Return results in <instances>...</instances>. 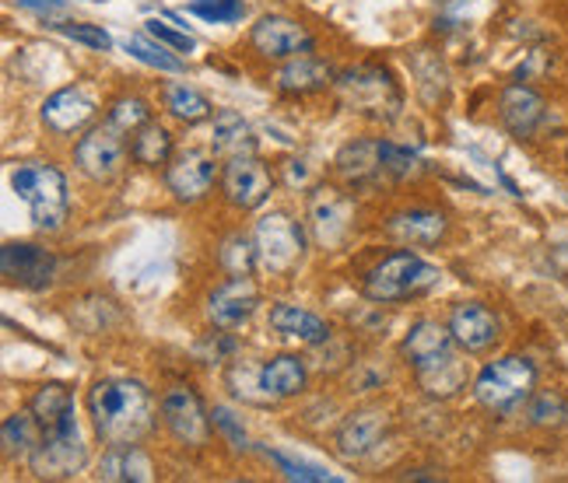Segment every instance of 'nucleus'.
Segmentation results:
<instances>
[{
	"label": "nucleus",
	"instance_id": "nucleus-22",
	"mask_svg": "<svg viewBox=\"0 0 568 483\" xmlns=\"http://www.w3.org/2000/svg\"><path fill=\"white\" fill-rule=\"evenodd\" d=\"M337 175L347 186H368L376 183L379 175H386L383 168V155H379V141H352L341 147V155L334 158Z\"/></svg>",
	"mask_w": 568,
	"mask_h": 483
},
{
	"label": "nucleus",
	"instance_id": "nucleus-17",
	"mask_svg": "<svg viewBox=\"0 0 568 483\" xmlns=\"http://www.w3.org/2000/svg\"><path fill=\"white\" fill-rule=\"evenodd\" d=\"M449 329H453V340L460 343V350H467V354H485V350H491L501 337V326H498L495 312L477 301L456 305L449 316Z\"/></svg>",
	"mask_w": 568,
	"mask_h": 483
},
{
	"label": "nucleus",
	"instance_id": "nucleus-12",
	"mask_svg": "<svg viewBox=\"0 0 568 483\" xmlns=\"http://www.w3.org/2000/svg\"><path fill=\"white\" fill-rule=\"evenodd\" d=\"M162 421L172 431V438L190 449L207 445L211 434V413L204 410L201 397L190 386H172L162 397Z\"/></svg>",
	"mask_w": 568,
	"mask_h": 483
},
{
	"label": "nucleus",
	"instance_id": "nucleus-4",
	"mask_svg": "<svg viewBox=\"0 0 568 483\" xmlns=\"http://www.w3.org/2000/svg\"><path fill=\"white\" fill-rule=\"evenodd\" d=\"M443 280V270L435 263L422 259L418 253H393L386 256L379 267L368 270L365 277V298L379 301V305H397V301H410L428 295L435 284Z\"/></svg>",
	"mask_w": 568,
	"mask_h": 483
},
{
	"label": "nucleus",
	"instance_id": "nucleus-14",
	"mask_svg": "<svg viewBox=\"0 0 568 483\" xmlns=\"http://www.w3.org/2000/svg\"><path fill=\"white\" fill-rule=\"evenodd\" d=\"M214 179H217V162H214V155H207V151H201V147L180 151V155H172V162L165 165V183L180 204L204 201L214 186Z\"/></svg>",
	"mask_w": 568,
	"mask_h": 483
},
{
	"label": "nucleus",
	"instance_id": "nucleus-20",
	"mask_svg": "<svg viewBox=\"0 0 568 483\" xmlns=\"http://www.w3.org/2000/svg\"><path fill=\"white\" fill-rule=\"evenodd\" d=\"M386 428H389L386 413H379V410H358V413H352L341 424V431H337V452L344 459H362V455H368L383 442Z\"/></svg>",
	"mask_w": 568,
	"mask_h": 483
},
{
	"label": "nucleus",
	"instance_id": "nucleus-13",
	"mask_svg": "<svg viewBox=\"0 0 568 483\" xmlns=\"http://www.w3.org/2000/svg\"><path fill=\"white\" fill-rule=\"evenodd\" d=\"M250 42H253V50L267 60H295V56L310 53L316 47L313 32L305 25H298L295 18H284V14L260 18L250 32Z\"/></svg>",
	"mask_w": 568,
	"mask_h": 483
},
{
	"label": "nucleus",
	"instance_id": "nucleus-33",
	"mask_svg": "<svg viewBox=\"0 0 568 483\" xmlns=\"http://www.w3.org/2000/svg\"><path fill=\"white\" fill-rule=\"evenodd\" d=\"M418 382H422V389L428 392V397H443L446 400V397H453V392L464 389L467 368H464L460 358H449L446 364H439V368L425 371V376H418Z\"/></svg>",
	"mask_w": 568,
	"mask_h": 483
},
{
	"label": "nucleus",
	"instance_id": "nucleus-27",
	"mask_svg": "<svg viewBox=\"0 0 568 483\" xmlns=\"http://www.w3.org/2000/svg\"><path fill=\"white\" fill-rule=\"evenodd\" d=\"M29 410L36 413V421L42 424V431H53L78 421L74 417V400H71V389L60 386V382H47L36 389V397L29 403Z\"/></svg>",
	"mask_w": 568,
	"mask_h": 483
},
{
	"label": "nucleus",
	"instance_id": "nucleus-7",
	"mask_svg": "<svg viewBox=\"0 0 568 483\" xmlns=\"http://www.w3.org/2000/svg\"><path fill=\"white\" fill-rule=\"evenodd\" d=\"M89 463V445L78 431V421L42 431V442L29 455V466L39 480H71Z\"/></svg>",
	"mask_w": 568,
	"mask_h": 483
},
{
	"label": "nucleus",
	"instance_id": "nucleus-32",
	"mask_svg": "<svg viewBox=\"0 0 568 483\" xmlns=\"http://www.w3.org/2000/svg\"><path fill=\"white\" fill-rule=\"evenodd\" d=\"M123 50L134 56V60L148 63V68H155V71H165V74H180L183 71V60L176 56V50L162 47V42L151 39L148 32L144 35H130L123 42Z\"/></svg>",
	"mask_w": 568,
	"mask_h": 483
},
{
	"label": "nucleus",
	"instance_id": "nucleus-36",
	"mask_svg": "<svg viewBox=\"0 0 568 483\" xmlns=\"http://www.w3.org/2000/svg\"><path fill=\"white\" fill-rule=\"evenodd\" d=\"M379 155H383L386 175H389V179H397V183L422 172V158L414 155L410 147H400V144H393V141H379Z\"/></svg>",
	"mask_w": 568,
	"mask_h": 483
},
{
	"label": "nucleus",
	"instance_id": "nucleus-40",
	"mask_svg": "<svg viewBox=\"0 0 568 483\" xmlns=\"http://www.w3.org/2000/svg\"><path fill=\"white\" fill-rule=\"evenodd\" d=\"M60 35H68L71 42H81V47H92V50H113V35H109L102 25H57Z\"/></svg>",
	"mask_w": 568,
	"mask_h": 483
},
{
	"label": "nucleus",
	"instance_id": "nucleus-3",
	"mask_svg": "<svg viewBox=\"0 0 568 483\" xmlns=\"http://www.w3.org/2000/svg\"><path fill=\"white\" fill-rule=\"evenodd\" d=\"M334 92L347 113H358L376 123L397 120L404 105L400 84L393 81L386 68H376V63H362V68H347L344 74H337Z\"/></svg>",
	"mask_w": 568,
	"mask_h": 483
},
{
	"label": "nucleus",
	"instance_id": "nucleus-2",
	"mask_svg": "<svg viewBox=\"0 0 568 483\" xmlns=\"http://www.w3.org/2000/svg\"><path fill=\"white\" fill-rule=\"evenodd\" d=\"M11 189L18 201L29 207L32 222L39 232H60L68 225L71 214V196L63 172L50 162H26L11 172Z\"/></svg>",
	"mask_w": 568,
	"mask_h": 483
},
{
	"label": "nucleus",
	"instance_id": "nucleus-31",
	"mask_svg": "<svg viewBox=\"0 0 568 483\" xmlns=\"http://www.w3.org/2000/svg\"><path fill=\"white\" fill-rule=\"evenodd\" d=\"M165 109L172 116H176L180 123H204V120H211V113H214V105L207 102V95H201L196 88H190V84H183V81H172V84H165Z\"/></svg>",
	"mask_w": 568,
	"mask_h": 483
},
{
	"label": "nucleus",
	"instance_id": "nucleus-10",
	"mask_svg": "<svg viewBox=\"0 0 568 483\" xmlns=\"http://www.w3.org/2000/svg\"><path fill=\"white\" fill-rule=\"evenodd\" d=\"M355 225V201L337 186H316L310 196V228L323 249H337Z\"/></svg>",
	"mask_w": 568,
	"mask_h": 483
},
{
	"label": "nucleus",
	"instance_id": "nucleus-30",
	"mask_svg": "<svg viewBox=\"0 0 568 483\" xmlns=\"http://www.w3.org/2000/svg\"><path fill=\"white\" fill-rule=\"evenodd\" d=\"M130 155H134V162H141L144 168H165L172 162V134L162 123H144L134 134Z\"/></svg>",
	"mask_w": 568,
	"mask_h": 483
},
{
	"label": "nucleus",
	"instance_id": "nucleus-19",
	"mask_svg": "<svg viewBox=\"0 0 568 483\" xmlns=\"http://www.w3.org/2000/svg\"><path fill=\"white\" fill-rule=\"evenodd\" d=\"M95 116V102L84 88H60L42 105V123H47L53 134H74L84 123Z\"/></svg>",
	"mask_w": 568,
	"mask_h": 483
},
{
	"label": "nucleus",
	"instance_id": "nucleus-35",
	"mask_svg": "<svg viewBox=\"0 0 568 483\" xmlns=\"http://www.w3.org/2000/svg\"><path fill=\"white\" fill-rule=\"evenodd\" d=\"M109 123H113L116 130H123V134H138L144 123H151V109L138 95L116 99L113 109H109Z\"/></svg>",
	"mask_w": 568,
	"mask_h": 483
},
{
	"label": "nucleus",
	"instance_id": "nucleus-39",
	"mask_svg": "<svg viewBox=\"0 0 568 483\" xmlns=\"http://www.w3.org/2000/svg\"><path fill=\"white\" fill-rule=\"evenodd\" d=\"M144 32H148L151 39H159L162 47L176 50V53H193V50H196V39H193V35H186V32H180V29L165 25V21H159V18L144 21Z\"/></svg>",
	"mask_w": 568,
	"mask_h": 483
},
{
	"label": "nucleus",
	"instance_id": "nucleus-8",
	"mask_svg": "<svg viewBox=\"0 0 568 483\" xmlns=\"http://www.w3.org/2000/svg\"><path fill=\"white\" fill-rule=\"evenodd\" d=\"M74 165L89 175L92 183H113L126 165L123 130H116L109 120L102 126H92L74 147Z\"/></svg>",
	"mask_w": 568,
	"mask_h": 483
},
{
	"label": "nucleus",
	"instance_id": "nucleus-9",
	"mask_svg": "<svg viewBox=\"0 0 568 483\" xmlns=\"http://www.w3.org/2000/svg\"><path fill=\"white\" fill-rule=\"evenodd\" d=\"M222 193L225 201L239 210H256L271 201L274 193V175L271 168L253 158V155H239V158H229L225 168H222Z\"/></svg>",
	"mask_w": 568,
	"mask_h": 483
},
{
	"label": "nucleus",
	"instance_id": "nucleus-25",
	"mask_svg": "<svg viewBox=\"0 0 568 483\" xmlns=\"http://www.w3.org/2000/svg\"><path fill=\"white\" fill-rule=\"evenodd\" d=\"M305 379H310L305 376V364L295 354H277L260 368V386H264V392L274 400L298 397V392L305 389Z\"/></svg>",
	"mask_w": 568,
	"mask_h": 483
},
{
	"label": "nucleus",
	"instance_id": "nucleus-29",
	"mask_svg": "<svg viewBox=\"0 0 568 483\" xmlns=\"http://www.w3.org/2000/svg\"><path fill=\"white\" fill-rule=\"evenodd\" d=\"M39 442H42V424L36 421L32 410L11 413L8 421H4V428H0V445H4V455L8 459L32 455Z\"/></svg>",
	"mask_w": 568,
	"mask_h": 483
},
{
	"label": "nucleus",
	"instance_id": "nucleus-24",
	"mask_svg": "<svg viewBox=\"0 0 568 483\" xmlns=\"http://www.w3.org/2000/svg\"><path fill=\"white\" fill-rule=\"evenodd\" d=\"M271 326L277 329L281 337L310 343V347H320V343L331 340V326H326L320 316L298 309V305H274V309H271Z\"/></svg>",
	"mask_w": 568,
	"mask_h": 483
},
{
	"label": "nucleus",
	"instance_id": "nucleus-11",
	"mask_svg": "<svg viewBox=\"0 0 568 483\" xmlns=\"http://www.w3.org/2000/svg\"><path fill=\"white\" fill-rule=\"evenodd\" d=\"M0 274L11 288L42 291L57 277V256L42 246H32V242H8L0 249Z\"/></svg>",
	"mask_w": 568,
	"mask_h": 483
},
{
	"label": "nucleus",
	"instance_id": "nucleus-18",
	"mask_svg": "<svg viewBox=\"0 0 568 483\" xmlns=\"http://www.w3.org/2000/svg\"><path fill=\"white\" fill-rule=\"evenodd\" d=\"M501 123L513 137H530L534 130L540 126V120L548 116V102L540 99V92L527 84H509L506 92H501Z\"/></svg>",
	"mask_w": 568,
	"mask_h": 483
},
{
	"label": "nucleus",
	"instance_id": "nucleus-42",
	"mask_svg": "<svg viewBox=\"0 0 568 483\" xmlns=\"http://www.w3.org/2000/svg\"><path fill=\"white\" fill-rule=\"evenodd\" d=\"M211 424H214L217 431H222V434L229 438V442H232L235 449H246V431L235 424V417H232L229 410L214 407V410H211Z\"/></svg>",
	"mask_w": 568,
	"mask_h": 483
},
{
	"label": "nucleus",
	"instance_id": "nucleus-1",
	"mask_svg": "<svg viewBox=\"0 0 568 483\" xmlns=\"http://www.w3.org/2000/svg\"><path fill=\"white\" fill-rule=\"evenodd\" d=\"M89 417L105 445H138L155 424V400L138 379H99L89 389Z\"/></svg>",
	"mask_w": 568,
	"mask_h": 483
},
{
	"label": "nucleus",
	"instance_id": "nucleus-41",
	"mask_svg": "<svg viewBox=\"0 0 568 483\" xmlns=\"http://www.w3.org/2000/svg\"><path fill=\"white\" fill-rule=\"evenodd\" d=\"M274 463L284 470V476L288 480H313V483H323V480H334L331 473H323L320 466H310V463H298V459L292 455H284V452H267Z\"/></svg>",
	"mask_w": 568,
	"mask_h": 483
},
{
	"label": "nucleus",
	"instance_id": "nucleus-6",
	"mask_svg": "<svg viewBox=\"0 0 568 483\" xmlns=\"http://www.w3.org/2000/svg\"><path fill=\"white\" fill-rule=\"evenodd\" d=\"M253 242H256V267L271 277H288L305 256L302 225L292 222V217L281 214V210L260 217Z\"/></svg>",
	"mask_w": 568,
	"mask_h": 483
},
{
	"label": "nucleus",
	"instance_id": "nucleus-16",
	"mask_svg": "<svg viewBox=\"0 0 568 483\" xmlns=\"http://www.w3.org/2000/svg\"><path fill=\"white\" fill-rule=\"evenodd\" d=\"M256 305H260L256 284L250 277H229L222 288L207 298V316L222 333H232V329H243L253 319Z\"/></svg>",
	"mask_w": 568,
	"mask_h": 483
},
{
	"label": "nucleus",
	"instance_id": "nucleus-15",
	"mask_svg": "<svg viewBox=\"0 0 568 483\" xmlns=\"http://www.w3.org/2000/svg\"><path fill=\"white\" fill-rule=\"evenodd\" d=\"M456 343L453 340V329L449 326H439L432 319H422L407 329V337L400 343V354L407 358L414 376H425V371L446 364L449 358H456Z\"/></svg>",
	"mask_w": 568,
	"mask_h": 483
},
{
	"label": "nucleus",
	"instance_id": "nucleus-21",
	"mask_svg": "<svg viewBox=\"0 0 568 483\" xmlns=\"http://www.w3.org/2000/svg\"><path fill=\"white\" fill-rule=\"evenodd\" d=\"M386 235L400 246H435L446 235V214L439 210H400L386 222Z\"/></svg>",
	"mask_w": 568,
	"mask_h": 483
},
{
	"label": "nucleus",
	"instance_id": "nucleus-38",
	"mask_svg": "<svg viewBox=\"0 0 568 483\" xmlns=\"http://www.w3.org/2000/svg\"><path fill=\"white\" fill-rule=\"evenodd\" d=\"M530 421L537 428H558L568 421V403L558 397V392H537L530 400Z\"/></svg>",
	"mask_w": 568,
	"mask_h": 483
},
{
	"label": "nucleus",
	"instance_id": "nucleus-34",
	"mask_svg": "<svg viewBox=\"0 0 568 483\" xmlns=\"http://www.w3.org/2000/svg\"><path fill=\"white\" fill-rule=\"evenodd\" d=\"M217 259H222L229 277H250V270L256 267V242H250L246 235H232V238H225Z\"/></svg>",
	"mask_w": 568,
	"mask_h": 483
},
{
	"label": "nucleus",
	"instance_id": "nucleus-28",
	"mask_svg": "<svg viewBox=\"0 0 568 483\" xmlns=\"http://www.w3.org/2000/svg\"><path fill=\"white\" fill-rule=\"evenodd\" d=\"M99 476L102 480H113V483H120V480L148 483L151 476H155V470H151V459L138 445H109Z\"/></svg>",
	"mask_w": 568,
	"mask_h": 483
},
{
	"label": "nucleus",
	"instance_id": "nucleus-43",
	"mask_svg": "<svg viewBox=\"0 0 568 483\" xmlns=\"http://www.w3.org/2000/svg\"><path fill=\"white\" fill-rule=\"evenodd\" d=\"M18 8H29V11H39V14H50V11H63L68 8V0H14Z\"/></svg>",
	"mask_w": 568,
	"mask_h": 483
},
{
	"label": "nucleus",
	"instance_id": "nucleus-37",
	"mask_svg": "<svg viewBox=\"0 0 568 483\" xmlns=\"http://www.w3.org/2000/svg\"><path fill=\"white\" fill-rule=\"evenodd\" d=\"M186 11L204 21H214V25H232V21L246 14V0H193Z\"/></svg>",
	"mask_w": 568,
	"mask_h": 483
},
{
	"label": "nucleus",
	"instance_id": "nucleus-26",
	"mask_svg": "<svg viewBox=\"0 0 568 483\" xmlns=\"http://www.w3.org/2000/svg\"><path fill=\"white\" fill-rule=\"evenodd\" d=\"M214 155H222V158H239V155H253V147H256V137H253V130L250 123L235 113V109H222V113L214 116Z\"/></svg>",
	"mask_w": 568,
	"mask_h": 483
},
{
	"label": "nucleus",
	"instance_id": "nucleus-23",
	"mask_svg": "<svg viewBox=\"0 0 568 483\" xmlns=\"http://www.w3.org/2000/svg\"><path fill=\"white\" fill-rule=\"evenodd\" d=\"M337 81V74L331 71V63H323L320 56L302 53L295 60L284 63V71L277 74V88L284 95H313L331 88Z\"/></svg>",
	"mask_w": 568,
	"mask_h": 483
},
{
	"label": "nucleus",
	"instance_id": "nucleus-5",
	"mask_svg": "<svg viewBox=\"0 0 568 483\" xmlns=\"http://www.w3.org/2000/svg\"><path fill=\"white\" fill-rule=\"evenodd\" d=\"M534 386H537L534 361L523 354H509L501 361H491L480 371L474 382V397L491 413H513L534 397Z\"/></svg>",
	"mask_w": 568,
	"mask_h": 483
}]
</instances>
